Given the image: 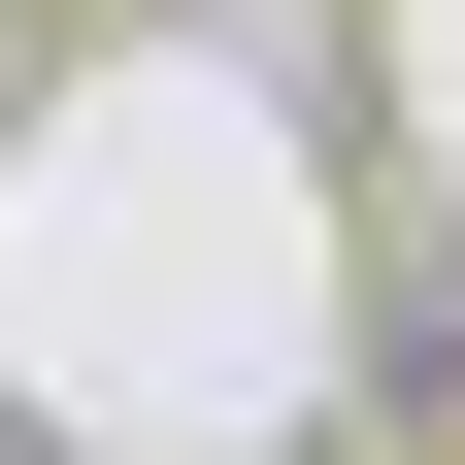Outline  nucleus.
Listing matches in <instances>:
<instances>
[{"mask_svg":"<svg viewBox=\"0 0 465 465\" xmlns=\"http://www.w3.org/2000/svg\"><path fill=\"white\" fill-rule=\"evenodd\" d=\"M432 465H465V432H432Z\"/></svg>","mask_w":465,"mask_h":465,"instance_id":"f257e3e1","label":"nucleus"}]
</instances>
